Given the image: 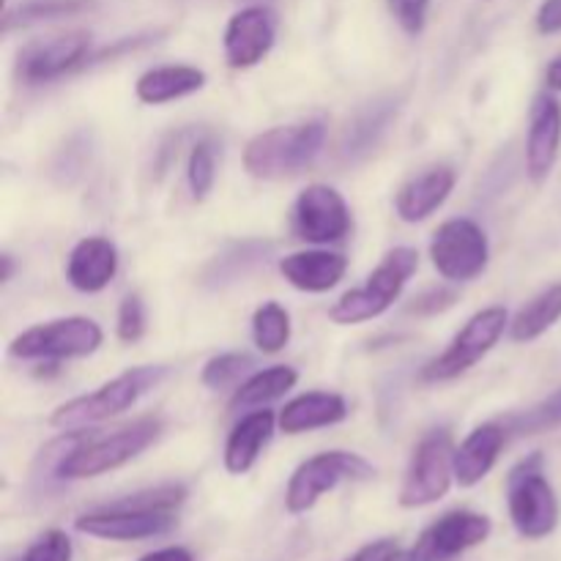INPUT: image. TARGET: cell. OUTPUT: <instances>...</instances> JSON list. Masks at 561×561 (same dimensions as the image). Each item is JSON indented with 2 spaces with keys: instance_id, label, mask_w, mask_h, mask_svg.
Returning <instances> with one entry per match:
<instances>
[{
  "instance_id": "obj_1",
  "label": "cell",
  "mask_w": 561,
  "mask_h": 561,
  "mask_svg": "<svg viewBox=\"0 0 561 561\" xmlns=\"http://www.w3.org/2000/svg\"><path fill=\"white\" fill-rule=\"evenodd\" d=\"M162 420L142 416L131 425L113 433H69L64 438V453L55 463V477L60 480H93L107 471L131 463L162 436Z\"/></svg>"
},
{
  "instance_id": "obj_2",
  "label": "cell",
  "mask_w": 561,
  "mask_h": 561,
  "mask_svg": "<svg viewBox=\"0 0 561 561\" xmlns=\"http://www.w3.org/2000/svg\"><path fill=\"white\" fill-rule=\"evenodd\" d=\"M323 142H327V124L318 118L274 126V129L261 131L247 142L241 162L252 179H290L321 157Z\"/></svg>"
},
{
  "instance_id": "obj_3",
  "label": "cell",
  "mask_w": 561,
  "mask_h": 561,
  "mask_svg": "<svg viewBox=\"0 0 561 561\" xmlns=\"http://www.w3.org/2000/svg\"><path fill=\"white\" fill-rule=\"evenodd\" d=\"M168 373L170 370L164 365L131 367V370L115 376L113 381L102 383L96 392L80 394V398L58 405L53 416H49V425L58 427V431H77V427L113 420V416L124 414L131 405H137V400L146 398L151 389H157L168 378Z\"/></svg>"
},
{
  "instance_id": "obj_4",
  "label": "cell",
  "mask_w": 561,
  "mask_h": 561,
  "mask_svg": "<svg viewBox=\"0 0 561 561\" xmlns=\"http://www.w3.org/2000/svg\"><path fill=\"white\" fill-rule=\"evenodd\" d=\"M416 266H420V252L411 247H394L373 268L362 288L348 290L329 307V321L337 327H354V323L381 318L400 299L409 279L414 277Z\"/></svg>"
},
{
  "instance_id": "obj_5",
  "label": "cell",
  "mask_w": 561,
  "mask_h": 561,
  "mask_svg": "<svg viewBox=\"0 0 561 561\" xmlns=\"http://www.w3.org/2000/svg\"><path fill=\"white\" fill-rule=\"evenodd\" d=\"M507 510L515 531L526 540L553 535L561 518L559 496L542 471V455L520 460L507 477Z\"/></svg>"
},
{
  "instance_id": "obj_6",
  "label": "cell",
  "mask_w": 561,
  "mask_h": 561,
  "mask_svg": "<svg viewBox=\"0 0 561 561\" xmlns=\"http://www.w3.org/2000/svg\"><path fill=\"white\" fill-rule=\"evenodd\" d=\"M104 332L93 318L69 316L38 323L16 334L9 345V354L20 362H60L82 359L102 348Z\"/></svg>"
},
{
  "instance_id": "obj_7",
  "label": "cell",
  "mask_w": 561,
  "mask_h": 561,
  "mask_svg": "<svg viewBox=\"0 0 561 561\" xmlns=\"http://www.w3.org/2000/svg\"><path fill=\"white\" fill-rule=\"evenodd\" d=\"M510 329V316L504 307H485V310L474 312V316L466 321V327L460 329L453 337V343L436 356V359L427 362L422 367L420 378L427 383H444L455 381L463 373H469L471 367L480 359H485L496 343L502 340V334Z\"/></svg>"
},
{
  "instance_id": "obj_8",
  "label": "cell",
  "mask_w": 561,
  "mask_h": 561,
  "mask_svg": "<svg viewBox=\"0 0 561 561\" xmlns=\"http://www.w3.org/2000/svg\"><path fill=\"white\" fill-rule=\"evenodd\" d=\"M376 477V466L356 453L332 449L316 458L305 460L299 469L290 474L288 491H285V510L290 515L310 513L323 493L334 491L340 482H365Z\"/></svg>"
},
{
  "instance_id": "obj_9",
  "label": "cell",
  "mask_w": 561,
  "mask_h": 561,
  "mask_svg": "<svg viewBox=\"0 0 561 561\" xmlns=\"http://www.w3.org/2000/svg\"><path fill=\"white\" fill-rule=\"evenodd\" d=\"M455 480V447L449 431H433L416 444L400 488V507L416 510L442 502Z\"/></svg>"
},
{
  "instance_id": "obj_10",
  "label": "cell",
  "mask_w": 561,
  "mask_h": 561,
  "mask_svg": "<svg viewBox=\"0 0 561 561\" xmlns=\"http://www.w3.org/2000/svg\"><path fill=\"white\" fill-rule=\"evenodd\" d=\"M431 261L436 272L449 283H471L480 277L491 261L488 233L474 219L455 217L438 225L431 239Z\"/></svg>"
},
{
  "instance_id": "obj_11",
  "label": "cell",
  "mask_w": 561,
  "mask_h": 561,
  "mask_svg": "<svg viewBox=\"0 0 561 561\" xmlns=\"http://www.w3.org/2000/svg\"><path fill=\"white\" fill-rule=\"evenodd\" d=\"M91 58V33L66 31L25 44L16 58V75L27 85L53 82L69 71L82 69Z\"/></svg>"
},
{
  "instance_id": "obj_12",
  "label": "cell",
  "mask_w": 561,
  "mask_h": 561,
  "mask_svg": "<svg viewBox=\"0 0 561 561\" xmlns=\"http://www.w3.org/2000/svg\"><path fill=\"white\" fill-rule=\"evenodd\" d=\"M173 526L175 513H168V510L126 507V504L121 502L93 510V513L80 515V518L75 520V529L80 531V535L113 542L151 540V537L168 535Z\"/></svg>"
},
{
  "instance_id": "obj_13",
  "label": "cell",
  "mask_w": 561,
  "mask_h": 561,
  "mask_svg": "<svg viewBox=\"0 0 561 561\" xmlns=\"http://www.w3.org/2000/svg\"><path fill=\"white\" fill-rule=\"evenodd\" d=\"M351 208L334 186L312 184L294 203V233L307 244H334L351 233Z\"/></svg>"
},
{
  "instance_id": "obj_14",
  "label": "cell",
  "mask_w": 561,
  "mask_h": 561,
  "mask_svg": "<svg viewBox=\"0 0 561 561\" xmlns=\"http://www.w3.org/2000/svg\"><path fill=\"white\" fill-rule=\"evenodd\" d=\"M491 518L469 510L442 515L400 561H453L491 537Z\"/></svg>"
},
{
  "instance_id": "obj_15",
  "label": "cell",
  "mask_w": 561,
  "mask_h": 561,
  "mask_svg": "<svg viewBox=\"0 0 561 561\" xmlns=\"http://www.w3.org/2000/svg\"><path fill=\"white\" fill-rule=\"evenodd\" d=\"M277 42V14L266 5H247L225 25L222 49L230 69H252Z\"/></svg>"
},
{
  "instance_id": "obj_16",
  "label": "cell",
  "mask_w": 561,
  "mask_h": 561,
  "mask_svg": "<svg viewBox=\"0 0 561 561\" xmlns=\"http://www.w3.org/2000/svg\"><path fill=\"white\" fill-rule=\"evenodd\" d=\"M561 151V102L553 93H540L531 104L526 131V173L535 184L551 175Z\"/></svg>"
},
{
  "instance_id": "obj_17",
  "label": "cell",
  "mask_w": 561,
  "mask_h": 561,
  "mask_svg": "<svg viewBox=\"0 0 561 561\" xmlns=\"http://www.w3.org/2000/svg\"><path fill=\"white\" fill-rule=\"evenodd\" d=\"M455 184H458V173L449 164H436L400 186L394 195V211L409 225L425 222L449 201Z\"/></svg>"
},
{
  "instance_id": "obj_18",
  "label": "cell",
  "mask_w": 561,
  "mask_h": 561,
  "mask_svg": "<svg viewBox=\"0 0 561 561\" xmlns=\"http://www.w3.org/2000/svg\"><path fill=\"white\" fill-rule=\"evenodd\" d=\"M118 274V250L104 236H88L77 241L66 257V279L80 294H99Z\"/></svg>"
},
{
  "instance_id": "obj_19",
  "label": "cell",
  "mask_w": 561,
  "mask_h": 561,
  "mask_svg": "<svg viewBox=\"0 0 561 561\" xmlns=\"http://www.w3.org/2000/svg\"><path fill=\"white\" fill-rule=\"evenodd\" d=\"M279 274L301 294H327L343 283L348 272V257L329 250H301L279 257Z\"/></svg>"
},
{
  "instance_id": "obj_20",
  "label": "cell",
  "mask_w": 561,
  "mask_h": 561,
  "mask_svg": "<svg viewBox=\"0 0 561 561\" xmlns=\"http://www.w3.org/2000/svg\"><path fill=\"white\" fill-rule=\"evenodd\" d=\"M504 442H507V427L499 422H485V425L474 427L460 442V447H455V482L460 488L480 485L499 463Z\"/></svg>"
},
{
  "instance_id": "obj_21",
  "label": "cell",
  "mask_w": 561,
  "mask_h": 561,
  "mask_svg": "<svg viewBox=\"0 0 561 561\" xmlns=\"http://www.w3.org/2000/svg\"><path fill=\"white\" fill-rule=\"evenodd\" d=\"M277 425V414L268 411L266 405H263V409H252L250 414L241 416L233 425V431H230L228 442H225L222 463L225 469H228V474H247V471L257 463L263 447L272 442L274 427Z\"/></svg>"
},
{
  "instance_id": "obj_22",
  "label": "cell",
  "mask_w": 561,
  "mask_h": 561,
  "mask_svg": "<svg viewBox=\"0 0 561 561\" xmlns=\"http://www.w3.org/2000/svg\"><path fill=\"white\" fill-rule=\"evenodd\" d=\"M348 416V403L337 392H307L285 403L277 422L285 436L321 431V427L340 425Z\"/></svg>"
},
{
  "instance_id": "obj_23",
  "label": "cell",
  "mask_w": 561,
  "mask_h": 561,
  "mask_svg": "<svg viewBox=\"0 0 561 561\" xmlns=\"http://www.w3.org/2000/svg\"><path fill=\"white\" fill-rule=\"evenodd\" d=\"M206 82V71L197 69V66H157V69H148L137 77L135 93L142 104L157 107V104L179 102V99L203 91Z\"/></svg>"
},
{
  "instance_id": "obj_24",
  "label": "cell",
  "mask_w": 561,
  "mask_h": 561,
  "mask_svg": "<svg viewBox=\"0 0 561 561\" xmlns=\"http://www.w3.org/2000/svg\"><path fill=\"white\" fill-rule=\"evenodd\" d=\"M296 381H299V373L288 365H274L268 367V370L252 373L247 381H241L239 387H236L228 409L230 411L263 409V405L274 403V400H279L283 394H288L290 389L296 387Z\"/></svg>"
},
{
  "instance_id": "obj_25",
  "label": "cell",
  "mask_w": 561,
  "mask_h": 561,
  "mask_svg": "<svg viewBox=\"0 0 561 561\" xmlns=\"http://www.w3.org/2000/svg\"><path fill=\"white\" fill-rule=\"evenodd\" d=\"M561 321V283L551 285L535 299L526 301L510 321V340L513 343H535L548 329H553Z\"/></svg>"
},
{
  "instance_id": "obj_26",
  "label": "cell",
  "mask_w": 561,
  "mask_h": 561,
  "mask_svg": "<svg viewBox=\"0 0 561 561\" xmlns=\"http://www.w3.org/2000/svg\"><path fill=\"white\" fill-rule=\"evenodd\" d=\"M93 3H96V0H25V3L5 11L3 25L5 31H14V27L36 25V22L75 16V14H82V11H91Z\"/></svg>"
},
{
  "instance_id": "obj_27",
  "label": "cell",
  "mask_w": 561,
  "mask_h": 561,
  "mask_svg": "<svg viewBox=\"0 0 561 561\" xmlns=\"http://www.w3.org/2000/svg\"><path fill=\"white\" fill-rule=\"evenodd\" d=\"M252 343L263 354H279L290 343V316L279 301H263L252 316Z\"/></svg>"
},
{
  "instance_id": "obj_28",
  "label": "cell",
  "mask_w": 561,
  "mask_h": 561,
  "mask_svg": "<svg viewBox=\"0 0 561 561\" xmlns=\"http://www.w3.org/2000/svg\"><path fill=\"white\" fill-rule=\"evenodd\" d=\"M504 427H507V433H515V436L520 438L557 431V427H561V387L551 394V398L537 403L535 409L524 411V414H515Z\"/></svg>"
},
{
  "instance_id": "obj_29",
  "label": "cell",
  "mask_w": 561,
  "mask_h": 561,
  "mask_svg": "<svg viewBox=\"0 0 561 561\" xmlns=\"http://www.w3.org/2000/svg\"><path fill=\"white\" fill-rule=\"evenodd\" d=\"M186 181L195 201H206L217 181V151L208 140H201L192 146L190 159H186Z\"/></svg>"
},
{
  "instance_id": "obj_30",
  "label": "cell",
  "mask_w": 561,
  "mask_h": 561,
  "mask_svg": "<svg viewBox=\"0 0 561 561\" xmlns=\"http://www.w3.org/2000/svg\"><path fill=\"white\" fill-rule=\"evenodd\" d=\"M252 356L239 354V351H230V354H219L214 359L206 362L201 373V381L206 383L208 389H225V387H236L247 373L252 370Z\"/></svg>"
},
{
  "instance_id": "obj_31",
  "label": "cell",
  "mask_w": 561,
  "mask_h": 561,
  "mask_svg": "<svg viewBox=\"0 0 561 561\" xmlns=\"http://www.w3.org/2000/svg\"><path fill=\"white\" fill-rule=\"evenodd\" d=\"M115 334L121 343H137L146 334V305L137 294L124 296L118 305V318H115Z\"/></svg>"
},
{
  "instance_id": "obj_32",
  "label": "cell",
  "mask_w": 561,
  "mask_h": 561,
  "mask_svg": "<svg viewBox=\"0 0 561 561\" xmlns=\"http://www.w3.org/2000/svg\"><path fill=\"white\" fill-rule=\"evenodd\" d=\"M392 115V107H373V113H365L359 118V124L351 126V135H348V153H359V151H370L373 142L378 140L383 129H387V121Z\"/></svg>"
},
{
  "instance_id": "obj_33",
  "label": "cell",
  "mask_w": 561,
  "mask_h": 561,
  "mask_svg": "<svg viewBox=\"0 0 561 561\" xmlns=\"http://www.w3.org/2000/svg\"><path fill=\"white\" fill-rule=\"evenodd\" d=\"M22 561H71V540L66 531L49 529L25 551Z\"/></svg>"
},
{
  "instance_id": "obj_34",
  "label": "cell",
  "mask_w": 561,
  "mask_h": 561,
  "mask_svg": "<svg viewBox=\"0 0 561 561\" xmlns=\"http://www.w3.org/2000/svg\"><path fill=\"white\" fill-rule=\"evenodd\" d=\"M427 9H431V0H389V11L409 36H420L425 31Z\"/></svg>"
},
{
  "instance_id": "obj_35",
  "label": "cell",
  "mask_w": 561,
  "mask_h": 561,
  "mask_svg": "<svg viewBox=\"0 0 561 561\" xmlns=\"http://www.w3.org/2000/svg\"><path fill=\"white\" fill-rule=\"evenodd\" d=\"M458 301V294L449 288H433L425 290L422 296H416L414 305L409 307V312H416V316H436V312L449 310V307Z\"/></svg>"
},
{
  "instance_id": "obj_36",
  "label": "cell",
  "mask_w": 561,
  "mask_h": 561,
  "mask_svg": "<svg viewBox=\"0 0 561 561\" xmlns=\"http://www.w3.org/2000/svg\"><path fill=\"white\" fill-rule=\"evenodd\" d=\"M345 561H400V546L394 540H376Z\"/></svg>"
},
{
  "instance_id": "obj_37",
  "label": "cell",
  "mask_w": 561,
  "mask_h": 561,
  "mask_svg": "<svg viewBox=\"0 0 561 561\" xmlns=\"http://www.w3.org/2000/svg\"><path fill=\"white\" fill-rule=\"evenodd\" d=\"M537 31L542 36H551V33H561V0H542L540 9H537Z\"/></svg>"
},
{
  "instance_id": "obj_38",
  "label": "cell",
  "mask_w": 561,
  "mask_h": 561,
  "mask_svg": "<svg viewBox=\"0 0 561 561\" xmlns=\"http://www.w3.org/2000/svg\"><path fill=\"white\" fill-rule=\"evenodd\" d=\"M140 561H195L186 548L181 546H173V548H162V551H153V553H146Z\"/></svg>"
},
{
  "instance_id": "obj_39",
  "label": "cell",
  "mask_w": 561,
  "mask_h": 561,
  "mask_svg": "<svg viewBox=\"0 0 561 561\" xmlns=\"http://www.w3.org/2000/svg\"><path fill=\"white\" fill-rule=\"evenodd\" d=\"M546 85L551 93H561V55L553 58L546 69Z\"/></svg>"
},
{
  "instance_id": "obj_40",
  "label": "cell",
  "mask_w": 561,
  "mask_h": 561,
  "mask_svg": "<svg viewBox=\"0 0 561 561\" xmlns=\"http://www.w3.org/2000/svg\"><path fill=\"white\" fill-rule=\"evenodd\" d=\"M0 263H3V272H0V283H9L11 274H14V257L3 255V257H0Z\"/></svg>"
}]
</instances>
